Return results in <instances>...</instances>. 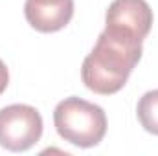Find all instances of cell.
Returning <instances> with one entry per match:
<instances>
[{
	"label": "cell",
	"instance_id": "277c9868",
	"mask_svg": "<svg viewBox=\"0 0 158 156\" xmlns=\"http://www.w3.org/2000/svg\"><path fill=\"white\" fill-rule=\"evenodd\" d=\"M153 28V9L145 0H112L105 13V30L140 40Z\"/></svg>",
	"mask_w": 158,
	"mask_h": 156
},
{
	"label": "cell",
	"instance_id": "52a82bcc",
	"mask_svg": "<svg viewBox=\"0 0 158 156\" xmlns=\"http://www.w3.org/2000/svg\"><path fill=\"white\" fill-rule=\"evenodd\" d=\"M7 84H9V72H7V66L4 64V61L0 59V96L6 92Z\"/></svg>",
	"mask_w": 158,
	"mask_h": 156
},
{
	"label": "cell",
	"instance_id": "3957f363",
	"mask_svg": "<svg viewBox=\"0 0 158 156\" xmlns=\"http://www.w3.org/2000/svg\"><path fill=\"white\" fill-rule=\"evenodd\" d=\"M42 116L35 107L9 105L0 109V147L11 153L31 149L42 136Z\"/></svg>",
	"mask_w": 158,
	"mask_h": 156
},
{
	"label": "cell",
	"instance_id": "5b68a950",
	"mask_svg": "<svg viewBox=\"0 0 158 156\" xmlns=\"http://www.w3.org/2000/svg\"><path fill=\"white\" fill-rule=\"evenodd\" d=\"M24 17L40 33L63 30L74 17V0H26Z\"/></svg>",
	"mask_w": 158,
	"mask_h": 156
},
{
	"label": "cell",
	"instance_id": "6da1fadb",
	"mask_svg": "<svg viewBox=\"0 0 158 156\" xmlns=\"http://www.w3.org/2000/svg\"><path fill=\"white\" fill-rule=\"evenodd\" d=\"M142 42L103 30L81 66L83 84L94 94L119 92L142 59Z\"/></svg>",
	"mask_w": 158,
	"mask_h": 156
},
{
	"label": "cell",
	"instance_id": "8992f818",
	"mask_svg": "<svg viewBox=\"0 0 158 156\" xmlns=\"http://www.w3.org/2000/svg\"><path fill=\"white\" fill-rule=\"evenodd\" d=\"M136 116L140 125L149 134L158 136V90H149L140 97Z\"/></svg>",
	"mask_w": 158,
	"mask_h": 156
},
{
	"label": "cell",
	"instance_id": "7a4b0ae2",
	"mask_svg": "<svg viewBox=\"0 0 158 156\" xmlns=\"http://www.w3.org/2000/svg\"><path fill=\"white\" fill-rule=\"evenodd\" d=\"M53 125L57 134L81 149H90L101 143L107 134V116L99 105L81 97H66L53 110Z\"/></svg>",
	"mask_w": 158,
	"mask_h": 156
}]
</instances>
